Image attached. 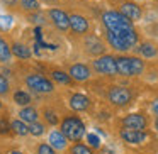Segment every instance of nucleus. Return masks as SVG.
Masks as SVG:
<instances>
[{
	"label": "nucleus",
	"instance_id": "f257e3e1",
	"mask_svg": "<svg viewBox=\"0 0 158 154\" xmlns=\"http://www.w3.org/2000/svg\"><path fill=\"white\" fill-rule=\"evenodd\" d=\"M102 22L107 31H114V32L124 31V29H133V21H129L121 12H106L102 15Z\"/></svg>",
	"mask_w": 158,
	"mask_h": 154
},
{
	"label": "nucleus",
	"instance_id": "f03ea898",
	"mask_svg": "<svg viewBox=\"0 0 158 154\" xmlns=\"http://www.w3.org/2000/svg\"><path fill=\"white\" fill-rule=\"evenodd\" d=\"M61 132L66 136L68 140H80L85 134V125L83 122L78 119V117H66L65 120L61 122Z\"/></svg>",
	"mask_w": 158,
	"mask_h": 154
},
{
	"label": "nucleus",
	"instance_id": "7ed1b4c3",
	"mask_svg": "<svg viewBox=\"0 0 158 154\" xmlns=\"http://www.w3.org/2000/svg\"><path fill=\"white\" fill-rule=\"evenodd\" d=\"M116 66H117V73L123 76H134L139 75L144 69V63L138 58H117L116 59Z\"/></svg>",
	"mask_w": 158,
	"mask_h": 154
},
{
	"label": "nucleus",
	"instance_id": "20e7f679",
	"mask_svg": "<svg viewBox=\"0 0 158 154\" xmlns=\"http://www.w3.org/2000/svg\"><path fill=\"white\" fill-rule=\"evenodd\" d=\"M26 83H27L29 88L38 92V93H51L53 88H55L53 83L41 75H29L27 78H26Z\"/></svg>",
	"mask_w": 158,
	"mask_h": 154
},
{
	"label": "nucleus",
	"instance_id": "39448f33",
	"mask_svg": "<svg viewBox=\"0 0 158 154\" xmlns=\"http://www.w3.org/2000/svg\"><path fill=\"white\" fill-rule=\"evenodd\" d=\"M109 100L110 103L117 107H124L131 102V92L127 88H123V86H112L109 92Z\"/></svg>",
	"mask_w": 158,
	"mask_h": 154
},
{
	"label": "nucleus",
	"instance_id": "423d86ee",
	"mask_svg": "<svg viewBox=\"0 0 158 154\" xmlns=\"http://www.w3.org/2000/svg\"><path fill=\"white\" fill-rule=\"evenodd\" d=\"M95 69L102 75H117V66H116V58L112 56H100L99 59H95L94 63Z\"/></svg>",
	"mask_w": 158,
	"mask_h": 154
},
{
	"label": "nucleus",
	"instance_id": "0eeeda50",
	"mask_svg": "<svg viewBox=\"0 0 158 154\" xmlns=\"http://www.w3.org/2000/svg\"><path fill=\"white\" fill-rule=\"evenodd\" d=\"M49 19H51L53 26H55L56 29H60V31H68L70 29V15H66L63 10H60V9H51L49 10Z\"/></svg>",
	"mask_w": 158,
	"mask_h": 154
},
{
	"label": "nucleus",
	"instance_id": "6e6552de",
	"mask_svg": "<svg viewBox=\"0 0 158 154\" xmlns=\"http://www.w3.org/2000/svg\"><path fill=\"white\" fill-rule=\"evenodd\" d=\"M121 137L129 144H141L146 140L148 134L144 130H136V129H127V127H124L121 130Z\"/></svg>",
	"mask_w": 158,
	"mask_h": 154
},
{
	"label": "nucleus",
	"instance_id": "1a4fd4ad",
	"mask_svg": "<svg viewBox=\"0 0 158 154\" xmlns=\"http://www.w3.org/2000/svg\"><path fill=\"white\" fill-rule=\"evenodd\" d=\"M70 29L73 32H77V34H85L89 31V21L83 15L73 14V15H70Z\"/></svg>",
	"mask_w": 158,
	"mask_h": 154
},
{
	"label": "nucleus",
	"instance_id": "9d476101",
	"mask_svg": "<svg viewBox=\"0 0 158 154\" xmlns=\"http://www.w3.org/2000/svg\"><path fill=\"white\" fill-rule=\"evenodd\" d=\"M123 124L127 129H136V130L146 129V119L143 115H139V113H131V115L124 117Z\"/></svg>",
	"mask_w": 158,
	"mask_h": 154
},
{
	"label": "nucleus",
	"instance_id": "9b49d317",
	"mask_svg": "<svg viewBox=\"0 0 158 154\" xmlns=\"http://www.w3.org/2000/svg\"><path fill=\"white\" fill-rule=\"evenodd\" d=\"M85 48H87V51L94 56L104 54V49H106L104 48V42L100 41L99 38H95V36H87L85 38Z\"/></svg>",
	"mask_w": 158,
	"mask_h": 154
},
{
	"label": "nucleus",
	"instance_id": "f8f14e48",
	"mask_svg": "<svg viewBox=\"0 0 158 154\" xmlns=\"http://www.w3.org/2000/svg\"><path fill=\"white\" fill-rule=\"evenodd\" d=\"M121 14L126 15L129 21H138L141 17V9L136 4H133V2H124L121 5Z\"/></svg>",
	"mask_w": 158,
	"mask_h": 154
},
{
	"label": "nucleus",
	"instance_id": "ddd939ff",
	"mask_svg": "<svg viewBox=\"0 0 158 154\" xmlns=\"http://www.w3.org/2000/svg\"><path fill=\"white\" fill-rule=\"evenodd\" d=\"M107 41H109V44L112 46L114 49H117V51H127V49H131L129 46L126 44V41H124L119 34H116V32H112V31H107Z\"/></svg>",
	"mask_w": 158,
	"mask_h": 154
},
{
	"label": "nucleus",
	"instance_id": "4468645a",
	"mask_svg": "<svg viewBox=\"0 0 158 154\" xmlns=\"http://www.w3.org/2000/svg\"><path fill=\"white\" fill-rule=\"evenodd\" d=\"M70 107H72L73 110H77V112L87 110L89 109V98H87L85 95H82V93H75V95H72V98H70Z\"/></svg>",
	"mask_w": 158,
	"mask_h": 154
},
{
	"label": "nucleus",
	"instance_id": "2eb2a0df",
	"mask_svg": "<svg viewBox=\"0 0 158 154\" xmlns=\"http://www.w3.org/2000/svg\"><path fill=\"white\" fill-rule=\"evenodd\" d=\"M70 76L77 81H85L87 78L90 76V71L85 65H73L70 68Z\"/></svg>",
	"mask_w": 158,
	"mask_h": 154
},
{
	"label": "nucleus",
	"instance_id": "dca6fc26",
	"mask_svg": "<svg viewBox=\"0 0 158 154\" xmlns=\"http://www.w3.org/2000/svg\"><path fill=\"white\" fill-rule=\"evenodd\" d=\"M66 140H68L66 136L63 132H60V130H53V132L49 134V144L58 151H61L66 147Z\"/></svg>",
	"mask_w": 158,
	"mask_h": 154
},
{
	"label": "nucleus",
	"instance_id": "f3484780",
	"mask_svg": "<svg viewBox=\"0 0 158 154\" xmlns=\"http://www.w3.org/2000/svg\"><path fill=\"white\" fill-rule=\"evenodd\" d=\"M10 49H12V54H14L15 58H19V59H29L31 58V51H29V48L24 46V44L14 42V44L10 46Z\"/></svg>",
	"mask_w": 158,
	"mask_h": 154
},
{
	"label": "nucleus",
	"instance_id": "a211bd4d",
	"mask_svg": "<svg viewBox=\"0 0 158 154\" xmlns=\"http://www.w3.org/2000/svg\"><path fill=\"white\" fill-rule=\"evenodd\" d=\"M116 34H119L121 38L126 41V44L129 46V48L138 42V34H136V31H134V29H124V31H119V32H116Z\"/></svg>",
	"mask_w": 158,
	"mask_h": 154
},
{
	"label": "nucleus",
	"instance_id": "6ab92c4d",
	"mask_svg": "<svg viewBox=\"0 0 158 154\" xmlns=\"http://www.w3.org/2000/svg\"><path fill=\"white\" fill-rule=\"evenodd\" d=\"M19 117H21V120H24V122H36L38 120V112H36V109H32V107H24V109L19 112Z\"/></svg>",
	"mask_w": 158,
	"mask_h": 154
},
{
	"label": "nucleus",
	"instance_id": "aec40b11",
	"mask_svg": "<svg viewBox=\"0 0 158 154\" xmlns=\"http://www.w3.org/2000/svg\"><path fill=\"white\" fill-rule=\"evenodd\" d=\"M12 58V49L9 48V44L0 38V63H9Z\"/></svg>",
	"mask_w": 158,
	"mask_h": 154
},
{
	"label": "nucleus",
	"instance_id": "412c9836",
	"mask_svg": "<svg viewBox=\"0 0 158 154\" xmlns=\"http://www.w3.org/2000/svg\"><path fill=\"white\" fill-rule=\"evenodd\" d=\"M138 51H139V54L144 56V58H155V56H156V48H155L153 44H150V42H143V44L138 48Z\"/></svg>",
	"mask_w": 158,
	"mask_h": 154
},
{
	"label": "nucleus",
	"instance_id": "4be33fe9",
	"mask_svg": "<svg viewBox=\"0 0 158 154\" xmlns=\"http://www.w3.org/2000/svg\"><path fill=\"white\" fill-rule=\"evenodd\" d=\"M14 102L17 103V105H21V107H27L29 103H31V97H29V93L19 90V92L14 93Z\"/></svg>",
	"mask_w": 158,
	"mask_h": 154
},
{
	"label": "nucleus",
	"instance_id": "5701e85b",
	"mask_svg": "<svg viewBox=\"0 0 158 154\" xmlns=\"http://www.w3.org/2000/svg\"><path fill=\"white\" fill-rule=\"evenodd\" d=\"M19 2H21L22 10H26V12H38L39 7H41V4L38 0H19Z\"/></svg>",
	"mask_w": 158,
	"mask_h": 154
},
{
	"label": "nucleus",
	"instance_id": "b1692460",
	"mask_svg": "<svg viewBox=\"0 0 158 154\" xmlns=\"http://www.w3.org/2000/svg\"><path fill=\"white\" fill-rule=\"evenodd\" d=\"M10 129L14 130L15 134H19V136H26V134H29V127L24 124V120H14V122L10 124Z\"/></svg>",
	"mask_w": 158,
	"mask_h": 154
},
{
	"label": "nucleus",
	"instance_id": "393cba45",
	"mask_svg": "<svg viewBox=\"0 0 158 154\" xmlns=\"http://www.w3.org/2000/svg\"><path fill=\"white\" fill-rule=\"evenodd\" d=\"M51 78L55 80L56 83H61V85H68V83L72 81V76H70V73L66 75V73H63V71H53V73H51Z\"/></svg>",
	"mask_w": 158,
	"mask_h": 154
},
{
	"label": "nucleus",
	"instance_id": "a878e982",
	"mask_svg": "<svg viewBox=\"0 0 158 154\" xmlns=\"http://www.w3.org/2000/svg\"><path fill=\"white\" fill-rule=\"evenodd\" d=\"M43 132H44V125H43V124H39L38 120H36V122H32L31 125H29V134H32V136H41Z\"/></svg>",
	"mask_w": 158,
	"mask_h": 154
},
{
	"label": "nucleus",
	"instance_id": "bb28decb",
	"mask_svg": "<svg viewBox=\"0 0 158 154\" xmlns=\"http://www.w3.org/2000/svg\"><path fill=\"white\" fill-rule=\"evenodd\" d=\"M72 154H92V149H89L83 144H75L72 147Z\"/></svg>",
	"mask_w": 158,
	"mask_h": 154
},
{
	"label": "nucleus",
	"instance_id": "cd10ccee",
	"mask_svg": "<svg viewBox=\"0 0 158 154\" xmlns=\"http://www.w3.org/2000/svg\"><path fill=\"white\" fill-rule=\"evenodd\" d=\"M10 26H12V17L10 15H0V29L7 31Z\"/></svg>",
	"mask_w": 158,
	"mask_h": 154
},
{
	"label": "nucleus",
	"instance_id": "c85d7f7f",
	"mask_svg": "<svg viewBox=\"0 0 158 154\" xmlns=\"http://www.w3.org/2000/svg\"><path fill=\"white\" fill-rule=\"evenodd\" d=\"M38 154H56V152H55V147L51 144H41L38 147Z\"/></svg>",
	"mask_w": 158,
	"mask_h": 154
},
{
	"label": "nucleus",
	"instance_id": "c756f323",
	"mask_svg": "<svg viewBox=\"0 0 158 154\" xmlns=\"http://www.w3.org/2000/svg\"><path fill=\"white\" fill-rule=\"evenodd\" d=\"M7 92H9V81L5 76L0 75V95H7Z\"/></svg>",
	"mask_w": 158,
	"mask_h": 154
},
{
	"label": "nucleus",
	"instance_id": "7c9ffc66",
	"mask_svg": "<svg viewBox=\"0 0 158 154\" xmlns=\"http://www.w3.org/2000/svg\"><path fill=\"white\" fill-rule=\"evenodd\" d=\"M29 21H31L32 24H44V15H43V14H36V12H32V14L29 15Z\"/></svg>",
	"mask_w": 158,
	"mask_h": 154
},
{
	"label": "nucleus",
	"instance_id": "2f4dec72",
	"mask_svg": "<svg viewBox=\"0 0 158 154\" xmlns=\"http://www.w3.org/2000/svg\"><path fill=\"white\" fill-rule=\"evenodd\" d=\"M87 140H89V144L92 147H99L100 146V139L95 136V134H89V136H87Z\"/></svg>",
	"mask_w": 158,
	"mask_h": 154
},
{
	"label": "nucleus",
	"instance_id": "473e14b6",
	"mask_svg": "<svg viewBox=\"0 0 158 154\" xmlns=\"http://www.w3.org/2000/svg\"><path fill=\"white\" fill-rule=\"evenodd\" d=\"M9 122L5 119H0V134H7L9 132Z\"/></svg>",
	"mask_w": 158,
	"mask_h": 154
},
{
	"label": "nucleus",
	"instance_id": "72a5a7b5",
	"mask_svg": "<svg viewBox=\"0 0 158 154\" xmlns=\"http://www.w3.org/2000/svg\"><path fill=\"white\" fill-rule=\"evenodd\" d=\"M46 120H48L49 124H53V125H55V124H58L56 115H55V113H51V112H46Z\"/></svg>",
	"mask_w": 158,
	"mask_h": 154
},
{
	"label": "nucleus",
	"instance_id": "f704fd0d",
	"mask_svg": "<svg viewBox=\"0 0 158 154\" xmlns=\"http://www.w3.org/2000/svg\"><path fill=\"white\" fill-rule=\"evenodd\" d=\"M151 110H153V112H155V113H156V115H158V98L155 100L153 103H151Z\"/></svg>",
	"mask_w": 158,
	"mask_h": 154
},
{
	"label": "nucleus",
	"instance_id": "c9c22d12",
	"mask_svg": "<svg viewBox=\"0 0 158 154\" xmlns=\"http://www.w3.org/2000/svg\"><path fill=\"white\" fill-rule=\"evenodd\" d=\"M5 4H15V2H19V0H4Z\"/></svg>",
	"mask_w": 158,
	"mask_h": 154
},
{
	"label": "nucleus",
	"instance_id": "e433bc0d",
	"mask_svg": "<svg viewBox=\"0 0 158 154\" xmlns=\"http://www.w3.org/2000/svg\"><path fill=\"white\" fill-rule=\"evenodd\" d=\"M104 154H114V151H110V149H106V151H104Z\"/></svg>",
	"mask_w": 158,
	"mask_h": 154
},
{
	"label": "nucleus",
	"instance_id": "4c0bfd02",
	"mask_svg": "<svg viewBox=\"0 0 158 154\" xmlns=\"http://www.w3.org/2000/svg\"><path fill=\"white\" fill-rule=\"evenodd\" d=\"M10 154H22V152H21V151H12Z\"/></svg>",
	"mask_w": 158,
	"mask_h": 154
},
{
	"label": "nucleus",
	"instance_id": "58836bf2",
	"mask_svg": "<svg viewBox=\"0 0 158 154\" xmlns=\"http://www.w3.org/2000/svg\"><path fill=\"white\" fill-rule=\"evenodd\" d=\"M155 129L158 130V119H156V122H155Z\"/></svg>",
	"mask_w": 158,
	"mask_h": 154
},
{
	"label": "nucleus",
	"instance_id": "ea45409f",
	"mask_svg": "<svg viewBox=\"0 0 158 154\" xmlns=\"http://www.w3.org/2000/svg\"><path fill=\"white\" fill-rule=\"evenodd\" d=\"M0 109H2V102H0Z\"/></svg>",
	"mask_w": 158,
	"mask_h": 154
}]
</instances>
